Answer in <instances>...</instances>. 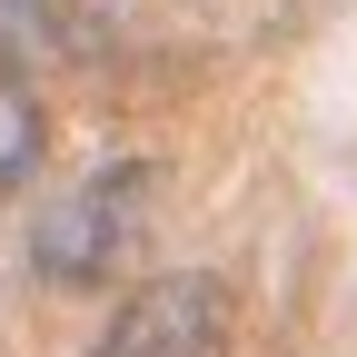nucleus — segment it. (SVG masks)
<instances>
[{
  "instance_id": "nucleus-1",
  "label": "nucleus",
  "mask_w": 357,
  "mask_h": 357,
  "mask_svg": "<svg viewBox=\"0 0 357 357\" xmlns=\"http://www.w3.org/2000/svg\"><path fill=\"white\" fill-rule=\"evenodd\" d=\"M149 189H159L149 159H109V169L70 178V189H50V199L30 208V268H40L50 288H100V278H119V268L139 258Z\"/></svg>"
},
{
  "instance_id": "nucleus-2",
  "label": "nucleus",
  "mask_w": 357,
  "mask_h": 357,
  "mask_svg": "<svg viewBox=\"0 0 357 357\" xmlns=\"http://www.w3.org/2000/svg\"><path fill=\"white\" fill-rule=\"evenodd\" d=\"M229 328H238V307L208 268H159L149 288H129L109 307L89 357H229Z\"/></svg>"
},
{
  "instance_id": "nucleus-3",
  "label": "nucleus",
  "mask_w": 357,
  "mask_h": 357,
  "mask_svg": "<svg viewBox=\"0 0 357 357\" xmlns=\"http://www.w3.org/2000/svg\"><path fill=\"white\" fill-rule=\"evenodd\" d=\"M119 20H129V0H0V70L89 60L119 40Z\"/></svg>"
},
{
  "instance_id": "nucleus-4",
  "label": "nucleus",
  "mask_w": 357,
  "mask_h": 357,
  "mask_svg": "<svg viewBox=\"0 0 357 357\" xmlns=\"http://www.w3.org/2000/svg\"><path fill=\"white\" fill-rule=\"evenodd\" d=\"M40 149H50V119H40V100H30L20 70H0V199L40 178Z\"/></svg>"
}]
</instances>
